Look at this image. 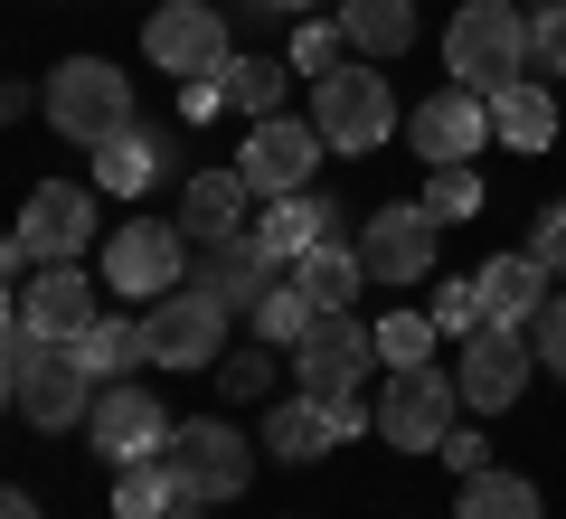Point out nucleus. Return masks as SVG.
Returning a JSON list of instances; mask_svg holds the SVG:
<instances>
[{
  "instance_id": "b1692460",
  "label": "nucleus",
  "mask_w": 566,
  "mask_h": 519,
  "mask_svg": "<svg viewBox=\"0 0 566 519\" xmlns=\"http://www.w3.org/2000/svg\"><path fill=\"white\" fill-rule=\"evenodd\" d=\"M293 283H303L312 312H349V302H359V283H368V264L331 237V246H312V256H293Z\"/></svg>"
},
{
  "instance_id": "2eb2a0df",
  "label": "nucleus",
  "mask_w": 566,
  "mask_h": 519,
  "mask_svg": "<svg viewBox=\"0 0 566 519\" xmlns=\"http://www.w3.org/2000/svg\"><path fill=\"white\" fill-rule=\"evenodd\" d=\"M322 123H293V114H264L255 133H245L237 170L255 180V199H293V189H312V170H322Z\"/></svg>"
},
{
  "instance_id": "473e14b6",
  "label": "nucleus",
  "mask_w": 566,
  "mask_h": 519,
  "mask_svg": "<svg viewBox=\"0 0 566 519\" xmlns=\"http://www.w3.org/2000/svg\"><path fill=\"white\" fill-rule=\"evenodd\" d=\"M227 104H237V114H283V58H237L227 66Z\"/></svg>"
},
{
  "instance_id": "0eeeda50",
  "label": "nucleus",
  "mask_w": 566,
  "mask_h": 519,
  "mask_svg": "<svg viewBox=\"0 0 566 519\" xmlns=\"http://www.w3.org/2000/svg\"><path fill=\"white\" fill-rule=\"evenodd\" d=\"M453 425H463V387H453L434 360L387 378V397H378V435L397 444V454H444Z\"/></svg>"
},
{
  "instance_id": "7ed1b4c3",
  "label": "nucleus",
  "mask_w": 566,
  "mask_h": 519,
  "mask_svg": "<svg viewBox=\"0 0 566 519\" xmlns=\"http://www.w3.org/2000/svg\"><path fill=\"white\" fill-rule=\"evenodd\" d=\"M161 463H170V481H180V500H189V510H218V500H237L245 481H255V444H245L237 425H218V416L170 425Z\"/></svg>"
},
{
  "instance_id": "ddd939ff",
  "label": "nucleus",
  "mask_w": 566,
  "mask_h": 519,
  "mask_svg": "<svg viewBox=\"0 0 566 519\" xmlns=\"http://www.w3.org/2000/svg\"><path fill=\"white\" fill-rule=\"evenodd\" d=\"M95 283H104V274H76V264H39V274L10 293V331H29V340H85V331L104 321Z\"/></svg>"
},
{
  "instance_id": "6e6552de",
  "label": "nucleus",
  "mask_w": 566,
  "mask_h": 519,
  "mask_svg": "<svg viewBox=\"0 0 566 519\" xmlns=\"http://www.w3.org/2000/svg\"><path fill=\"white\" fill-rule=\"evenodd\" d=\"M312 123H322L331 152H378V142L397 133V95H387V76H368V66L349 58L340 76L312 85Z\"/></svg>"
},
{
  "instance_id": "a878e982",
  "label": "nucleus",
  "mask_w": 566,
  "mask_h": 519,
  "mask_svg": "<svg viewBox=\"0 0 566 519\" xmlns=\"http://www.w3.org/2000/svg\"><path fill=\"white\" fill-rule=\"evenodd\" d=\"M76 350H85V369H95L104 387H114V378H133V369H151V331H142L133 312H104L95 331L76 340Z\"/></svg>"
},
{
  "instance_id": "72a5a7b5",
  "label": "nucleus",
  "mask_w": 566,
  "mask_h": 519,
  "mask_svg": "<svg viewBox=\"0 0 566 519\" xmlns=\"http://www.w3.org/2000/svg\"><path fill=\"white\" fill-rule=\"evenodd\" d=\"M434 340H444V331H434V312H387L378 321V360L387 369H424V360H434Z\"/></svg>"
},
{
  "instance_id": "a19ab883",
  "label": "nucleus",
  "mask_w": 566,
  "mask_h": 519,
  "mask_svg": "<svg viewBox=\"0 0 566 519\" xmlns=\"http://www.w3.org/2000/svg\"><path fill=\"white\" fill-rule=\"evenodd\" d=\"M218 104H227V76H189V85H180V114H189V123H208Z\"/></svg>"
},
{
  "instance_id": "c9c22d12",
  "label": "nucleus",
  "mask_w": 566,
  "mask_h": 519,
  "mask_svg": "<svg viewBox=\"0 0 566 519\" xmlns=\"http://www.w3.org/2000/svg\"><path fill=\"white\" fill-rule=\"evenodd\" d=\"M482 283H434V331H453V340H472L482 331Z\"/></svg>"
},
{
  "instance_id": "c03bdc74",
  "label": "nucleus",
  "mask_w": 566,
  "mask_h": 519,
  "mask_svg": "<svg viewBox=\"0 0 566 519\" xmlns=\"http://www.w3.org/2000/svg\"><path fill=\"white\" fill-rule=\"evenodd\" d=\"M170 519H208V510H189V500H180V510H170Z\"/></svg>"
},
{
  "instance_id": "4be33fe9",
  "label": "nucleus",
  "mask_w": 566,
  "mask_h": 519,
  "mask_svg": "<svg viewBox=\"0 0 566 519\" xmlns=\"http://www.w3.org/2000/svg\"><path fill=\"white\" fill-rule=\"evenodd\" d=\"M331 227H340V208H331L322 189H293V199H274V208L255 218V237L293 264V256H312V246H331Z\"/></svg>"
},
{
  "instance_id": "dca6fc26",
  "label": "nucleus",
  "mask_w": 566,
  "mask_h": 519,
  "mask_svg": "<svg viewBox=\"0 0 566 519\" xmlns=\"http://www.w3.org/2000/svg\"><path fill=\"white\" fill-rule=\"evenodd\" d=\"M85 435H95V454L123 473V463H161L170 416H161V397H151L142 378H114V387L95 397V416H85Z\"/></svg>"
},
{
  "instance_id": "e433bc0d",
  "label": "nucleus",
  "mask_w": 566,
  "mask_h": 519,
  "mask_svg": "<svg viewBox=\"0 0 566 519\" xmlns=\"http://www.w3.org/2000/svg\"><path fill=\"white\" fill-rule=\"evenodd\" d=\"M528 29H538V66L566 76V0H557V10H528Z\"/></svg>"
},
{
  "instance_id": "9d476101",
  "label": "nucleus",
  "mask_w": 566,
  "mask_h": 519,
  "mask_svg": "<svg viewBox=\"0 0 566 519\" xmlns=\"http://www.w3.org/2000/svg\"><path fill=\"white\" fill-rule=\"evenodd\" d=\"M142 331H151V369H218L227 360V302H208L199 283L161 293L142 312Z\"/></svg>"
},
{
  "instance_id": "2f4dec72",
  "label": "nucleus",
  "mask_w": 566,
  "mask_h": 519,
  "mask_svg": "<svg viewBox=\"0 0 566 519\" xmlns=\"http://www.w3.org/2000/svg\"><path fill=\"white\" fill-rule=\"evenodd\" d=\"M424 208H434L444 227L482 218V170H472V160H444V170H424Z\"/></svg>"
},
{
  "instance_id": "4c0bfd02",
  "label": "nucleus",
  "mask_w": 566,
  "mask_h": 519,
  "mask_svg": "<svg viewBox=\"0 0 566 519\" xmlns=\"http://www.w3.org/2000/svg\"><path fill=\"white\" fill-rule=\"evenodd\" d=\"M528 256H538L547 274L566 283V199H557V208H547V218H538V237H528Z\"/></svg>"
},
{
  "instance_id": "bb28decb",
  "label": "nucleus",
  "mask_w": 566,
  "mask_h": 519,
  "mask_svg": "<svg viewBox=\"0 0 566 519\" xmlns=\"http://www.w3.org/2000/svg\"><path fill=\"white\" fill-rule=\"evenodd\" d=\"M453 519H547V500H538L528 473H472L463 500H453Z\"/></svg>"
},
{
  "instance_id": "423d86ee",
  "label": "nucleus",
  "mask_w": 566,
  "mask_h": 519,
  "mask_svg": "<svg viewBox=\"0 0 566 519\" xmlns=\"http://www.w3.org/2000/svg\"><path fill=\"white\" fill-rule=\"evenodd\" d=\"M142 58L161 66V76H227L237 66V39H227V10H208V0H161L151 10V29H142Z\"/></svg>"
},
{
  "instance_id": "f704fd0d",
  "label": "nucleus",
  "mask_w": 566,
  "mask_h": 519,
  "mask_svg": "<svg viewBox=\"0 0 566 519\" xmlns=\"http://www.w3.org/2000/svg\"><path fill=\"white\" fill-rule=\"evenodd\" d=\"M218 387H227V397H274V350H264V340H255V350H227Z\"/></svg>"
},
{
  "instance_id": "9b49d317",
  "label": "nucleus",
  "mask_w": 566,
  "mask_h": 519,
  "mask_svg": "<svg viewBox=\"0 0 566 519\" xmlns=\"http://www.w3.org/2000/svg\"><path fill=\"white\" fill-rule=\"evenodd\" d=\"M434 246H444V218H434L424 199H397V208H378V218L359 227L368 283H424L434 274Z\"/></svg>"
},
{
  "instance_id": "37998d69",
  "label": "nucleus",
  "mask_w": 566,
  "mask_h": 519,
  "mask_svg": "<svg viewBox=\"0 0 566 519\" xmlns=\"http://www.w3.org/2000/svg\"><path fill=\"white\" fill-rule=\"evenodd\" d=\"M264 10H312V0H264Z\"/></svg>"
},
{
  "instance_id": "20e7f679",
  "label": "nucleus",
  "mask_w": 566,
  "mask_h": 519,
  "mask_svg": "<svg viewBox=\"0 0 566 519\" xmlns=\"http://www.w3.org/2000/svg\"><path fill=\"white\" fill-rule=\"evenodd\" d=\"M48 123L66 142H85V152H104L114 133H133V76L104 66V58H66L48 76Z\"/></svg>"
},
{
  "instance_id": "412c9836",
  "label": "nucleus",
  "mask_w": 566,
  "mask_h": 519,
  "mask_svg": "<svg viewBox=\"0 0 566 519\" xmlns=\"http://www.w3.org/2000/svg\"><path fill=\"white\" fill-rule=\"evenodd\" d=\"M472 283H482V312L520 331V321H538V312H547V283H557V274H547L538 256H491Z\"/></svg>"
},
{
  "instance_id": "f8f14e48",
  "label": "nucleus",
  "mask_w": 566,
  "mask_h": 519,
  "mask_svg": "<svg viewBox=\"0 0 566 519\" xmlns=\"http://www.w3.org/2000/svg\"><path fill=\"white\" fill-rule=\"evenodd\" d=\"M189 283H199L208 302H227V312H255V302H264V293H283L293 274H283V256L255 237V227H237V237H208V246H199Z\"/></svg>"
},
{
  "instance_id": "aec40b11",
  "label": "nucleus",
  "mask_w": 566,
  "mask_h": 519,
  "mask_svg": "<svg viewBox=\"0 0 566 519\" xmlns=\"http://www.w3.org/2000/svg\"><path fill=\"white\" fill-rule=\"evenodd\" d=\"M245 208H255V180H245V170H199V180L180 189V227L189 237H237L245 227Z\"/></svg>"
},
{
  "instance_id": "c756f323",
  "label": "nucleus",
  "mask_w": 566,
  "mask_h": 519,
  "mask_svg": "<svg viewBox=\"0 0 566 519\" xmlns=\"http://www.w3.org/2000/svg\"><path fill=\"white\" fill-rule=\"evenodd\" d=\"M312 321H322V312L303 302V283H283V293H264V302H255V340H264V350H303Z\"/></svg>"
},
{
  "instance_id": "ea45409f",
  "label": "nucleus",
  "mask_w": 566,
  "mask_h": 519,
  "mask_svg": "<svg viewBox=\"0 0 566 519\" xmlns=\"http://www.w3.org/2000/svg\"><path fill=\"white\" fill-rule=\"evenodd\" d=\"M538 360L566 378V293H547V312H538Z\"/></svg>"
},
{
  "instance_id": "1a4fd4ad",
  "label": "nucleus",
  "mask_w": 566,
  "mask_h": 519,
  "mask_svg": "<svg viewBox=\"0 0 566 519\" xmlns=\"http://www.w3.org/2000/svg\"><path fill=\"white\" fill-rule=\"evenodd\" d=\"M528 369H538V340H520L510 321H482V331L463 340V360H453V387H463L472 416H501V406H520Z\"/></svg>"
},
{
  "instance_id": "f3484780",
  "label": "nucleus",
  "mask_w": 566,
  "mask_h": 519,
  "mask_svg": "<svg viewBox=\"0 0 566 519\" xmlns=\"http://www.w3.org/2000/svg\"><path fill=\"white\" fill-rule=\"evenodd\" d=\"M406 142H416L424 170H444V160H472L491 142V95H472V85H444V95H424L416 114H406Z\"/></svg>"
},
{
  "instance_id": "f257e3e1",
  "label": "nucleus",
  "mask_w": 566,
  "mask_h": 519,
  "mask_svg": "<svg viewBox=\"0 0 566 519\" xmlns=\"http://www.w3.org/2000/svg\"><path fill=\"white\" fill-rule=\"evenodd\" d=\"M104 397V378L85 369L76 340H29L10 331V416L39 425V435H66V425H85Z\"/></svg>"
},
{
  "instance_id": "393cba45",
  "label": "nucleus",
  "mask_w": 566,
  "mask_h": 519,
  "mask_svg": "<svg viewBox=\"0 0 566 519\" xmlns=\"http://www.w3.org/2000/svg\"><path fill=\"white\" fill-rule=\"evenodd\" d=\"M340 29L359 58H406L416 48V0H340Z\"/></svg>"
},
{
  "instance_id": "f03ea898",
  "label": "nucleus",
  "mask_w": 566,
  "mask_h": 519,
  "mask_svg": "<svg viewBox=\"0 0 566 519\" xmlns=\"http://www.w3.org/2000/svg\"><path fill=\"white\" fill-rule=\"evenodd\" d=\"M528 66H538V29H528V10H510V0H463L444 29V76L472 85V95H501V85H520Z\"/></svg>"
},
{
  "instance_id": "5701e85b",
  "label": "nucleus",
  "mask_w": 566,
  "mask_h": 519,
  "mask_svg": "<svg viewBox=\"0 0 566 519\" xmlns=\"http://www.w3.org/2000/svg\"><path fill=\"white\" fill-rule=\"evenodd\" d=\"M491 142H510V152H547V142H557V95H547L538 76L501 85V95H491Z\"/></svg>"
},
{
  "instance_id": "58836bf2",
  "label": "nucleus",
  "mask_w": 566,
  "mask_h": 519,
  "mask_svg": "<svg viewBox=\"0 0 566 519\" xmlns=\"http://www.w3.org/2000/svg\"><path fill=\"white\" fill-rule=\"evenodd\" d=\"M434 463H453V473L472 481V473H491V444L472 435V425H453V435H444V454H434Z\"/></svg>"
},
{
  "instance_id": "c85d7f7f",
  "label": "nucleus",
  "mask_w": 566,
  "mask_h": 519,
  "mask_svg": "<svg viewBox=\"0 0 566 519\" xmlns=\"http://www.w3.org/2000/svg\"><path fill=\"white\" fill-rule=\"evenodd\" d=\"M170 510H180L170 463H123L114 473V519H170Z\"/></svg>"
},
{
  "instance_id": "cd10ccee",
  "label": "nucleus",
  "mask_w": 566,
  "mask_h": 519,
  "mask_svg": "<svg viewBox=\"0 0 566 519\" xmlns=\"http://www.w3.org/2000/svg\"><path fill=\"white\" fill-rule=\"evenodd\" d=\"M151 180H161V142L142 133V123H133V133H114V142L95 152V189H123V199H142Z\"/></svg>"
},
{
  "instance_id": "7c9ffc66",
  "label": "nucleus",
  "mask_w": 566,
  "mask_h": 519,
  "mask_svg": "<svg viewBox=\"0 0 566 519\" xmlns=\"http://www.w3.org/2000/svg\"><path fill=\"white\" fill-rule=\"evenodd\" d=\"M349 58H359V48H349V29H340V20H303V29H293V76L322 85V76H340Z\"/></svg>"
},
{
  "instance_id": "79ce46f5",
  "label": "nucleus",
  "mask_w": 566,
  "mask_h": 519,
  "mask_svg": "<svg viewBox=\"0 0 566 519\" xmlns=\"http://www.w3.org/2000/svg\"><path fill=\"white\" fill-rule=\"evenodd\" d=\"M0 519H39V500H29V491H10V500H0Z\"/></svg>"
},
{
  "instance_id": "a18cd8bd",
  "label": "nucleus",
  "mask_w": 566,
  "mask_h": 519,
  "mask_svg": "<svg viewBox=\"0 0 566 519\" xmlns=\"http://www.w3.org/2000/svg\"><path fill=\"white\" fill-rule=\"evenodd\" d=\"M528 10H557V0H528Z\"/></svg>"
},
{
  "instance_id": "4468645a",
  "label": "nucleus",
  "mask_w": 566,
  "mask_h": 519,
  "mask_svg": "<svg viewBox=\"0 0 566 519\" xmlns=\"http://www.w3.org/2000/svg\"><path fill=\"white\" fill-rule=\"evenodd\" d=\"M368 360H378V331H359L349 312H322V321H312V340L293 350V387L322 397V406H340V397H359Z\"/></svg>"
},
{
  "instance_id": "a211bd4d",
  "label": "nucleus",
  "mask_w": 566,
  "mask_h": 519,
  "mask_svg": "<svg viewBox=\"0 0 566 519\" xmlns=\"http://www.w3.org/2000/svg\"><path fill=\"white\" fill-rule=\"evenodd\" d=\"M10 237H20L39 264H76L85 237H95V189H85V180H48V189H29V208H20V227H10Z\"/></svg>"
},
{
  "instance_id": "39448f33",
  "label": "nucleus",
  "mask_w": 566,
  "mask_h": 519,
  "mask_svg": "<svg viewBox=\"0 0 566 519\" xmlns=\"http://www.w3.org/2000/svg\"><path fill=\"white\" fill-rule=\"evenodd\" d=\"M189 283V227L180 218H133V227H114L104 237V293H123V302H161V293H180Z\"/></svg>"
},
{
  "instance_id": "6ab92c4d",
  "label": "nucleus",
  "mask_w": 566,
  "mask_h": 519,
  "mask_svg": "<svg viewBox=\"0 0 566 519\" xmlns=\"http://www.w3.org/2000/svg\"><path fill=\"white\" fill-rule=\"evenodd\" d=\"M331 444H349V435H340V406L303 397V387L264 406V454H283V463H322Z\"/></svg>"
}]
</instances>
